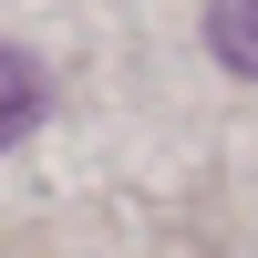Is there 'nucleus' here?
<instances>
[{
  "label": "nucleus",
  "mask_w": 258,
  "mask_h": 258,
  "mask_svg": "<svg viewBox=\"0 0 258 258\" xmlns=\"http://www.w3.org/2000/svg\"><path fill=\"white\" fill-rule=\"evenodd\" d=\"M31 124H41V73L11 52V41H0V155H11V145L31 135Z\"/></svg>",
  "instance_id": "nucleus-1"
},
{
  "label": "nucleus",
  "mask_w": 258,
  "mask_h": 258,
  "mask_svg": "<svg viewBox=\"0 0 258 258\" xmlns=\"http://www.w3.org/2000/svg\"><path fill=\"white\" fill-rule=\"evenodd\" d=\"M207 41H217L227 73L258 83V0H207Z\"/></svg>",
  "instance_id": "nucleus-2"
}]
</instances>
